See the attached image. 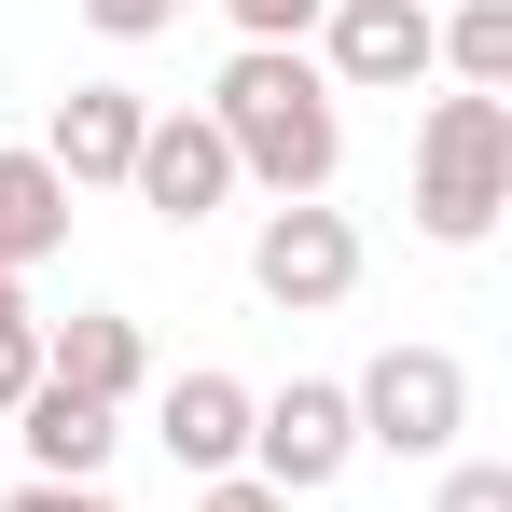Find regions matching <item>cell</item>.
<instances>
[{"mask_svg":"<svg viewBox=\"0 0 512 512\" xmlns=\"http://www.w3.org/2000/svg\"><path fill=\"white\" fill-rule=\"evenodd\" d=\"M139 125H153V97H139V84H70V97H56V125H42V167L70 180V194H125Z\"/></svg>","mask_w":512,"mask_h":512,"instance_id":"9c48e42d","label":"cell"},{"mask_svg":"<svg viewBox=\"0 0 512 512\" xmlns=\"http://www.w3.org/2000/svg\"><path fill=\"white\" fill-rule=\"evenodd\" d=\"M250 471L277 499H333L360 471V416H346V374H291V388H250Z\"/></svg>","mask_w":512,"mask_h":512,"instance_id":"277c9868","label":"cell"},{"mask_svg":"<svg viewBox=\"0 0 512 512\" xmlns=\"http://www.w3.org/2000/svg\"><path fill=\"white\" fill-rule=\"evenodd\" d=\"M14 443H28V485H97L111 443H125V416L111 402H70V388H28L14 402Z\"/></svg>","mask_w":512,"mask_h":512,"instance_id":"8fae6325","label":"cell"},{"mask_svg":"<svg viewBox=\"0 0 512 512\" xmlns=\"http://www.w3.org/2000/svg\"><path fill=\"white\" fill-rule=\"evenodd\" d=\"M70 14H84L97 42H167L180 28V0H70Z\"/></svg>","mask_w":512,"mask_h":512,"instance_id":"9a60e30c","label":"cell"},{"mask_svg":"<svg viewBox=\"0 0 512 512\" xmlns=\"http://www.w3.org/2000/svg\"><path fill=\"white\" fill-rule=\"evenodd\" d=\"M305 56H319L333 97H416L429 84V0H333L305 28Z\"/></svg>","mask_w":512,"mask_h":512,"instance_id":"8992f818","label":"cell"},{"mask_svg":"<svg viewBox=\"0 0 512 512\" xmlns=\"http://www.w3.org/2000/svg\"><path fill=\"white\" fill-rule=\"evenodd\" d=\"M250 291L277 305V319H333L346 291H360V222H346L333 194L263 208V222H250Z\"/></svg>","mask_w":512,"mask_h":512,"instance_id":"5b68a950","label":"cell"},{"mask_svg":"<svg viewBox=\"0 0 512 512\" xmlns=\"http://www.w3.org/2000/svg\"><path fill=\"white\" fill-rule=\"evenodd\" d=\"M0 512H111V485H14Z\"/></svg>","mask_w":512,"mask_h":512,"instance_id":"ac0fdd59","label":"cell"},{"mask_svg":"<svg viewBox=\"0 0 512 512\" xmlns=\"http://www.w3.org/2000/svg\"><path fill=\"white\" fill-rule=\"evenodd\" d=\"M194 512H291V499H277L263 471H222V485H208V499H194Z\"/></svg>","mask_w":512,"mask_h":512,"instance_id":"e0dca14e","label":"cell"},{"mask_svg":"<svg viewBox=\"0 0 512 512\" xmlns=\"http://www.w3.org/2000/svg\"><path fill=\"white\" fill-rule=\"evenodd\" d=\"M222 14H236V42H305L333 0H222Z\"/></svg>","mask_w":512,"mask_h":512,"instance_id":"2e32d148","label":"cell"},{"mask_svg":"<svg viewBox=\"0 0 512 512\" xmlns=\"http://www.w3.org/2000/svg\"><path fill=\"white\" fill-rule=\"evenodd\" d=\"M346 416H360V457H457L471 360H457V346H374V360L346 374Z\"/></svg>","mask_w":512,"mask_h":512,"instance_id":"3957f363","label":"cell"},{"mask_svg":"<svg viewBox=\"0 0 512 512\" xmlns=\"http://www.w3.org/2000/svg\"><path fill=\"white\" fill-rule=\"evenodd\" d=\"M42 388V305H28V277H0V416Z\"/></svg>","mask_w":512,"mask_h":512,"instance_id":"4fadbf2b","label":"cell"},{"mask_svg":"<svg viewBox=\"0 0 512 512\" xmlns=\"http://www.w3.org/2000/svg\"><path fill=\"white\" fill-rule=\"evenodd\" d=\"M512 208V97H429L416 111V236L485 250Z\"/></svg>","mask_w":512,"mask_h":512,"instance_id":"7a4b0ae2","label":"cell"},{"mask_svg":"<svg viewBox=\"0 0 512 512\" xmlns=\"http://www.w3.org/2000/svg\"><path fill=\"white\" fill-rule=\"evenodd\" d=\"M42 388H70V402H139L153 388V333L125 319V305H70V319H42Z\"/></svg>","mask_w":512,"mask_h":512,"instance_id":"ba28073f","label":"cell"},{"mask_svg":"<svg viewBox=\"0 0 512 512\" xmlns=\"http://www.w3.org/2000/svg\"><path fill=\"white\" fill-rule=\"evenodd\" d=\"M125 194H139L167 236L222 222V208H236V153H222V125H208V111H153V125H139V167H125Z\"/></svg>","mask_w":512,"mask_h":512,"instance_id":"52a82bcc","label":"cell"},{"mask_svg":"<svg viewBox=\"0 0 512 512\" xmlns=\"http://www.w3.org/2000/svg\"><path fill=\"white\" fill-rule=\"evenodd\" d=\"M153 443H167L194 485H222V471H250V388L222 374V360H194L167 374V402H153Z\"/></svg>","mask_w":512,"mask_h":512,"instance_id":"30bf717a","label":"cell"},{"mask_svg":"<svg viewBox=\"0 0 512 512\" xmlns=\"http://www.w3.org/2000/svg\"><path fill=\"white\" fill-rule=\"evenodd\" d=\"M70 250V180L42 153H0V277H42Z\"/></svg>","mask_w":512,"mask_h":512,"instance_id":"7c38bea8","label":"cell"},{"mask_svg":"<svg viewBox=\"0 0 512 512\" xmlns=\"http://www.w3.org/2000/svg\"><path fill=\"white\" fill-rule=\"evenodd\" d=\"M429 512H512V457H443V499Z\"/></svg>","mask_w":512,"mask_h":512,"instance_id":"5bb4252c","label":"cell"},{"mask_svg":"<svg viewBox=\"0 0 512 512\" xmlns=\"http://www.w3.org/2000/svg\"><path fill=\"white\" fill-rule=\"evenodd\" d=\"M208 125H222V153H236V194H333L346 167V97L319 84V56L305 42H236L222 56V84L194 97Z\"/></svg>","mask_w":512,"mask_h":512,"instance_id":"6da1fadb","label":"cell"}]
</instances>
